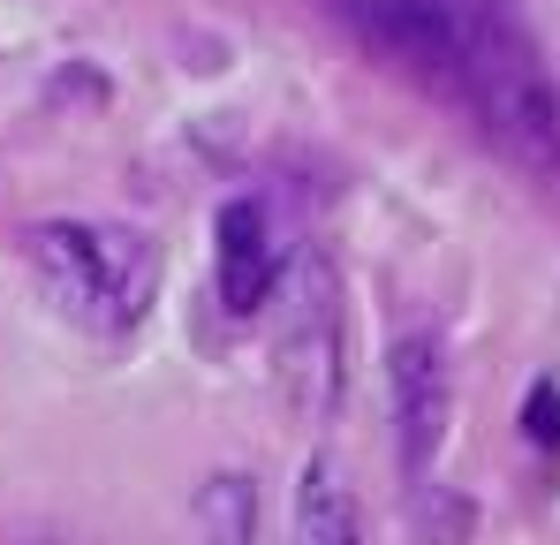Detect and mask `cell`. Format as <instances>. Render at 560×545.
<instances>
[{
	"instance_id": "1",
	"label": "cell",
	"mask_w": 560,
	"mask_h": 545,
	"mask_svg": "<svg viewBox=\"0 0 560 545\" xmlns=\"http://www.w3.org/2000/svg\"><path fill=\"white\" fill-rule=\"evenodd\" d=\"M455 106H469L485 144L500 160H515L523 175H538V182L560 175V98H553L546 61H538L530 23L515 15V0H463Z\"/></svg>"
},
{
	"instance_id": "2",
	"label": "cell",
	"mask_w": 560,
	"mask_h": 545,
	"mask_svg": "<svg viewBox=\"0 0 560 545\" xmlns=\"http://www.w3.org/2000/svg\"><path fill=\"white\" fill-rule=\"evenodd\" d=\"M31 272H38L46 303L84 334L144 326V311L160 295L152 243L137 228H114V220H46V228H31Z\"/></svg>"
},
{
	"instance_id": "3",
	"label": "cell",
	"mask_w": 560,
	"mask_h": 545,
	"mask_svg": "<svg viewBox=\"0 0 560 545\" xmlns=\"http://www.w3.org/2000/svg\"><path fill=\"white\" fill-rule=\"evenodd\" d=\"M280 386L303 417H326L341 402V288L318 251L280 266Z\"/></svg>"
},
{
	"instance_id": "4",
	"label": "cell",
	"mask_w": 560,
	"mask_h": 545,
	"mask_svg": "<svg viewBox=\"0 0 560 545\" xmlns=\"http://www.w3.org/2000/svg\"><path fill=\"white\" fill-rule=\"evenodd\" d=\"M334 23L357 31L386 69L417 77L424 91L455 98V61H463V0H318Z\"/></svg>"
},
{
	"instance_id": "5",
	"label": "cell",
	"mask_w": 560,
	"mask_h": 545,
	"mask_svg": "<svg viewBox=\"0 0 560 545\" xmlns=\"http://www.w3.org/2000/svg\"><path fill=\"white\" fill-rule=\"evenodd\" d=\"M386 409H394V454L409 477H424L447 448V417H455V371L440 334H401L386 357Z\"/></svg>"
},
{
	"instance_id": "6",
	"label": "cell",
	"mask_w": 560,
	"mask_h": 545,
	"mask_svg": "<svg viewBox=\"0 0 560 545\" xmlns=\"http://www.w3.org/2000/svg\"><path fill=\"white\" fill-rule=\"evenodd\" d=\"M288 266V243H280V220L266 197H228L212 212V288H220V311L228 318H258L280 288Z\"/></svg>"
},
{
	"instance_id": "7",
	"label": "cell",
	"mask_w": 560,
	"mask_h": 545,
	"mask_svg": "<svg viewBox=\"0 0 560 545\" xmlns=\"http://www.w3.org/2000/svg\"><path fill=\"white\" fill-rule=\"evenodd\" d=\"M295 545H364V500L349 485V469L334 454H311L303 462V485H295Z\"/></svg>"
},
{
	"instance_id": "8",
	"label": "cell",
	"mask_w": 560,
	"mask_h": 545,
	"mask_svg": "<svg viewBox=\"0 0 560 545\" xmlns=\"http://www.w3.org/2000/svg\"><path fill=\"white\" fill-rule=\"evenodd\" d=\"M250 515H258L250 477H205V492H197V531H205V545H250Z\"/></svg>"
},
{
	"instance_id": "9",
	"label": "cell",
	"mask_w": 560,
	"mask_h": 545,
	"mask_svg": "<svg viewBox=\"0 0 560 545\" xmlns=\"http://www.w3.org/2000/svg\"><path fill=\"white\" fill-rule=\"evenodd\" d=\"M523 432H530L546 454L560 448V386H530V402H523Z\"/></svg>"
}]
</instances>
